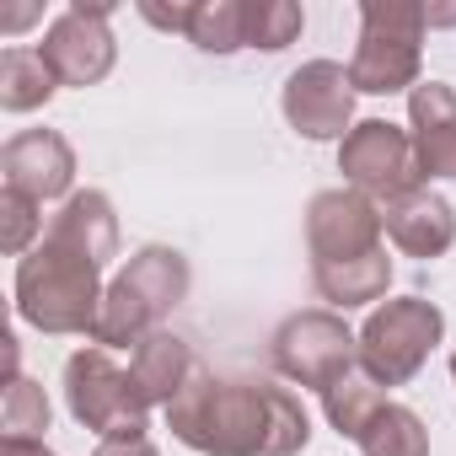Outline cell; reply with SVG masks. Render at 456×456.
Wrapping results in <instances>:
<instances>
[{
  "label": "cell",
  "instance_id": "1",
  "mask_svg": "<svg viewBox=\"0 0 456 456\" xmlns=\"http://www.w3.org/2000/svg\"><path fill=\"white\" fill-rule=\"evenodd\" d=\"M172 435L199 456H301L312 440V413L290 387L193 370L167 403Z\"/></svg>",
  "mask_w": 456,
  "mask_h": 456
},
{
  "label": "cell",
  "instance_id": "2",
  "mask_svg": "<svg viewBox=\"0 0 456 456\" xmlns=\"http://www.w3.org/2000/svg\"><path fill=\"white\" fill-rule=\"evenodd\" d=\"M193 274H188V258L177 248H140L102 290V312H97V328H92V344L97 349H129L151 333H161V317L183 306Z\"/></svg>",
  "mask_w": 456,
  "mask_h": 456
},
{
  "label": "cell",
  "instance_id": "3",
  "mask_svg": "<svg viewBox=\"0 0 456 456\" xmlns=\"http://www.w3.org/2000/svg\"><path fill=\"white\" fill-rule=\"evenodd\" d=\"M102 269L60 242H38L22 264H17V312L22 322H33L38 333H86L97 328L102 312Z\"/></svg>",
  "mask_w": 456,
  "mask_h": 456
},
{
  "label": "cell",
  "instance_id": "4",
  "mask_svg": "<svg viewBox=\"0 0 456 456\" xmlns=\"http://www.w3.org/2000/svg\"><path fill=\"white\" fill-rule=\"evenodd\" d=\"M424 6L413 0H360V44L349 60V81L365 97H392L419 86V44H424Z\"/></svg>",
  "mask_w": 456,
  "mask_h": 456
},
{
  "label": "cell",
  "instance_id": "5",
  "mask_svg": "<svg viewBox=\"0 0 456 456\" xmlns=\"http://www.w3.org/2000/svg\"><path fill=\"white\" fill-rule=\"evenodd\" d=\"M445 338V317L424 296L381 301L360 328V376L376 387H408Z\"/></svg>",
  "mask_w": 456,
  "mask_h": 456
},
{
  "label": "cell",
  "instance_id": "6",
  "mask_svg": "<svg viewBox=\"0 0 456 456\" xmlns=\"http://www.w3.org/2000/svg\"><path fill=\"white\" fill-rule=\"evenodd\" d=\"M65 403L70 419L102 440H124V435H145L151 424V403L134 387V376L124 365H113L108 349H76L65 360Z\"/></svg>",
  "mask_w": 456,
  "mask_h": 456
},
{
  "label": "cell",
  "instance_id": "7",
  "mask_svg": "<svg viewBox=\"0 0 456 456\" xmlns=\"http://www.w3.org/2000/svg\"><path fill=\"white\" fill-rule=\"evenodd\" d=\"M269 354H274V370L285 381L328 392L344 376H354V365H360V333L344 322V312L312 306V312H296V317H285L274 328Z\"/></svg>",
  "mask_w": 456,
  "mask_h": 456
},
{
  "label": "cell",
  "instance_id": "8",
  "mask_svg": "<svg viewBox=\"0 0 456 456\" xmlns=\"http://www.w3.org/2000/svg\"><path fill=\"white\" fill-rule=\"evenodd\" d=\"M338 172H344V188L376 199L381 209H387L392 199L424 188L408 129H397V124H387V118H360V124L344 134V145H338Z\"/></svg>",
  "mask_w": 456,
  "mask_h": 456
},
{
  "label": "cell",
  "instance_id": "9",
  "mask_svg": "<svg viewBox=\"0 0 456 456\" xmlns=\"http://www.w3.org/2000/svg\"><path fill=\"white\" fill-rule=\"evenodd\" d=\"M108 17H113L108 0H76V6H65L49 22L38 54L49 60V70L60 76V86H97V81H108L113 60H118Z\"/></svg>",
  "mask_w": 456,
  "mask_h": 456
},
{
  "label": "cell",
  "instance_id": "10",
  "mask_svg": "<svg viewBox=\"0 0 456 456\" xmlns=\"http://www.w3.org/2000/svg\"><path fill=\"white\" fill-rule=\"evenodd\" d=\"M280 108L301 140H338L344 145V134L354 129V81L338 60H306L301 70H290Z\"/></svg>",
  "mask_w": 456,
  "mask_h": 456
},
{
  "label": "cell",
  "instance_id": "11",
  "mask_svg": "<svg viewBox=\"0 0 456 456\" xmlns=\"http://www.w3.org/2000/svg\"><path fill=\"white\" fill-rule=\"evenodd\" d=\"M381 237H387L381 204L365 199V193H354V188H322L306 204V248H312V264H344V258L381 253Z\"/></svg>",
  "mask_w": 456,
  "mask_h": 456
},
{
  "label": "cell",
  "instance_id": "12",
  "mask_svg": "<svg viewBox=\"0 0 456 456\" xmlns=\"http://www.w3.org/2000/svg\"><path fill=\"white\" fill-rule=\"evenodd\" d=\"M0 183L49 204V199H70L76 183V151L60 129H22L0 151Z\"/></svg>",
  "mask_w": 456,
  "mask_h": 456
},
{
  "label": "cell",
  "instance_id": "13",
  "mask_svg": "<svg viewBox=\"0 0 456 456\" xmlns=\"http://www.w3.org/2000/svg\"><path fill=\"white\" fill-rule=\"evenodd\" d=\"M408 140L424 183L456 177V92L445 81H419L408 92Z\"/></svg>",
  "mask_w": 456,
  "mask_h": 456
},
{
  "label": "cell",
  "instance_id": "14",
  "mask_svg": "<svg viewBox=\"0 0 456 456\" xmlns=\"http://www.w3.org/2000/svg\"><path fill=\"white\" fill-rule=\"evenodd\" d=\"M381 220H387V237L403 258H440L456 248V209L435 188H413V193L392 199L381 209Z\"/></svg>",
  "mask_w": 456,
  "mask_h": 456
},
{
  "label": "cell",
  "instance_id": "15",
  "mask_svg": "<svg viewBox=\"0 0 456 456\" xmlns=\"http://www.w3.org/2000/svg\"><path fill=\"white\" fill-rule=\"evenodd\" d=\"M44 237L60 242V248H70V253H81V258H92L97 269H108L118 258V215H113V199L102 188L70 193L60 204V215L49 220Z\"/></svg>",
  "mask_w": 456,
  "mask_h": 456
},
{
  "label": "cell",
  "instance_id": "16",
  "mask_svg": "<svg viewBox=\"0 0 456 456\" xmlns=\"http://www.w3.org/2000/svg\"><path fill=\"white\" fill-rule=\"evenodd\" d=\"M199 365H193V349L177 338V333H151V338H140L134 344V354H129V376H134V387L145 392V403L156 408H167L183 387H188V376H193Z\"/></svg>",
  "mask_w": 456,
  "mask_h": 456
},
{
  "label": "cell",
  "instance_id": "17",
  "mask_svg": "<svg viewBox=\"0 0 456 456\" xmlns=\"http://www.w3.org/2000/svg\"><path fill=\"white\" fill-rule=\"evenodd\" d=\"M312 285H317V296L328 301V312H354V306H370V301L387 296V285H392V258H387V248H381V253L344 258V264H312Z\"/></svg>",
  "mask_w": 456,
  "mask_h": 456
},
{
  "label": "cell",
  "instance_id": "18",
  "mask_svg": "<svg viewBox=\"0 0 456 456\" xmlns=\"http://www.w3.org/2000/svg\"><path fill=\"white\" fill-rule=\"evenodd\" d=\"M60 92V76L38 49H6L0 54V108L6 113H33Z\"/></svg>",
  "mask_w": 456,
  "mask_h": 456
},
{
  "label": "cell",
  "instance_id": "19",
  "mask_svg": "<svg viewBox=\"0 0 456 456\" xmlns=\"http://www.w3.org/2000/svg\"><path fill=\"white\" fill-rule=\"evenodd\" d=\"M365 456H429V429L408 403H381V413L354 440Z\"/></svg>",
  "mask_w": 456,
  "mask_h": 456
},
{
  "label": "cell",
  "instance_id": "20",
  "mask_svg": "<svg viewBox=\"0 0 456 456\" xmlns=\"http://www.w3.org/2000/svg\"><path fill=\"white\" fill-rule=\"evenodd\" d=\"M306 28V12L296 0H242V33H248V49H264V54H280L301 38Z\"/></svg>",
  "mask_w": 456,
  "mask_h": 456
},
{
  "label": "cell",
  "instance_id": "21",
  "mask_svg": "<svg viewBox=\"0 0 456 456\" xmlns=\"http://www.w3.org/2000/svg\"><path fill=\"white\" fill-rule=\"evenodd\" d=\"M188 44L204 49V54H237V49H248V33H242V0H193Z\"/></svg>",
  "mask_w": 456,
  "mask_h": 456
},
{
  "label": "cell",
  "instance_id": "22",
  "mask_svg": "<svg viewBox=\"0 0 456 456\" xmlns=\"http://www.w3.org/2000/svg\"><path fill=\"white\" fill-rule=\"evenodd\" d=\"M381 387L376 381H365V376H344L338 387H328L322 392V413H328V424L344 435V440H360L365 435V424L381 413Z\"/></svg>",
  "mask_w": 456,
  "mask_h": 456
},
{
  "label": "cell",
  "instance_id": "23",
  "mask_svg": "<svg viewBox=\"0 0 456 456\" xmlns=\"http://www.w3.org/2000/svg\"><path fill=\"white\" fill-rule=\"evenodd\" d=\"M0 424L12 440H44L49 429V397L28 376H6V403H0Z\"/></svg>",
  "mask_w": 456,
  "mask_h": 456
},
{
  "label": "cell",
  "instance_id": "24",
  "mask_svg": "<svg viewBox=\"0 0 456 456\" xmlns=\"http://www.w3.org/2000/svg\"><path fill=\"white\" fill-rule=\"evenodd\" d=\"M44 204L38 199H28V193H17V188H0V248H6L12 258H28L38 242H44V215H38Z\"/></svg>",
  "mask_w": 456,
  "mask_h": 456
},
{
  "label": "cell",
  "instance_id": "25",
  "mask_svg": "<svg viewBox=\"0 0 456 456\" xmlns=\"http://www.w3.org/2000/svg\"><path fill=\"white\" fill-rule=\"evenodd\" d=\"M140 17H145L151 28H167V33H188L193 6H151V0H140Z\"/></svg>",
  "mask_w": 456,
  "mask_h": 456
},
{
  "label": "cell",
  "instance_id": "26",
  "mask_svg": "<svg viewBox=\"0 0 456 456\" xmlns=\"http://www.w3.org/2000/svg\"><path fill=\"white\" fill-rule=\"evenodd\" d=\"M92 456H161L151 435H124V440H102Z\"/></svg>",
  "mask_w": 456,
  "mask_h": 456
},
{
  "label": "cell",
  "instance_id": "27",
  "mask_svg": "<svg viewBox=\"0 0 456 456\" xmlns=\"http://www.w3.org/2000/svg\"><path fill=\"white\" fill-rule=\"evenodd\" d=\"M0 456H54L44 440H12V435H0Z\"/></svg>",
  "mask_w": 456,
  "mask_h": 456
},
{
  "label": "cell",
  "instance_id": "28",
  "mask_svg": "<svg viewBox=\"0 0 456 456\" xmlns=\"http://www.w3.org/2000/svg\"><path fill=\"white\" fill-rule=\"evenodd\" d=\"M451 381H456V354H451Z\"/></svg>",
  "mask_w": 456,
  "mask_h": 456
}]
</instances>
